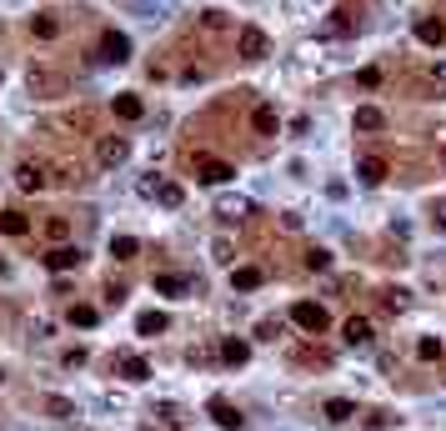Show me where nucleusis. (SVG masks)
I'll return each instance as SVG.
<instances>
[{"label": "nucleus", "instance_id": "obj_22", "mask_svg": "<svg viewBox=\"0 0 446 431\" xmlns=\"http://www.w3.org/2000/svg\"><path fill=\"white\" fill-rule=\"evenodd\" d=\"M165 326H171V321H165L160 311H146V316L136 321V331H141V336H155V331H165Z\"/></svg>", "mask_w": 446, "mask_h": 431}, {"label": "nucleus", "instance_id": "obj_3", "mask_svg": "<svg viewBox=\"0 0 446 431\" xmlns=\"http://www.w3.org/2000/svg\"><path fill=\"white\" fill-rule=\"evenodd\" d=\"M196 181L226 186V181H236V166H226V160H216V155H196Z\"/></svg>", "mask_w": 446, "mask_h": 431}, {"label": "nucleus", "instance_id": "obj_15", "mask_svg": "<svg viewBox=\"0 0 446 431\" xmlns=\"http://www.w3.org/2000/svg\"><path fill=\"white\" fill-rule=\"evenodd\" d=\"M121 376H126V382H146L151 361H146V356H121Z\"/></svg>", "mask_w": 446, "mask_h": 431}, {"label": "nucleus", "instance_id": "obj_28", "mask_svg": "<svg viewBox=\"0 0 446 431\" xmlns=\"http://www.w3.org/2000/svg\"><path fill=\"white\" fill-rule=\"evenodd\" d=\"M30 90H61V76H45V71H30Z\"/></svg>", "mask_w": 446, "mask_h": 431}, {"label": "nucleus", "instance_id": "obj_2", "mask_svg": "<svg viewBox=\"0 0 446 431\" xmlns=\"http://www.w3.org/2000/svg\"><path fill=\"white\" fill-rule=\"evenodd\" d=\"M126 155H131V141L126 136H100L95 141V160L110 171V166H126Z\"/></svg>", "mask_w": 446, "mask_h": 431}, {"label": "nucleus", "instance_id": "obj_26", "mask_svg": "<svg viewBox=\"0 0 446 431\" xmlns=\"http://www.w3.org/2000/svg\"><path fill=\"white\" fill-rule=\"evenodd\" d=\"M30 30H35L40 40H55V35H61V25H55L50 16H35V20H30Z\"/></svg>", "mask_w": 446, "mask_h": 431}, {"label": "nucleus", "instance_id": "obj_18", "mask_svg": "<svg viewBox=\"0 0 446 431\" xmlns=\"http://www.w3.org/2000/svg\"><path fill=\"white\" fill-rule=\"evenodd\" d=\"M386 116L376 111V105H356V131H381Z\"/></svg>", "mask_w": 446, "mask_h": 431}, {"label": "nucleus", "instance_id": "obj_1", "mask_svg": "<svg viewBox=\"0 0 446 431\" xmlns=\"http://www.w3.org/2000/svg\"><path fill=\"white\" fill-rule=\"evenodd\" d=\"M291 321H296L301 331H311V336L331 326V316H326V306H316V301H296V306H291Z\"/></svg>", "mask_w": 446, "mask_h": 431}, {"label": "nucleus", "instance_id": "obj_21", "mask_svg": "<svg viewBox=\"0 0 446 431\" xmlns=\"http://www.w3.org/2000/svg\"><path fill=\"white\" fill-rule=\"evenodd\" d=\"M136 251H141L136 236H116V241H110V256H116V261H136Z\"/></svg>", "mask_w": 446, "mask_h": 431}, {"label": "nucleus", "instance_id": "obj_34", "mask_svg": "<svg viewBox=\"0 0 446 431\" xmlns=\"http://www.w3.org/2000/svg\"><path fill=\"white\" fill-rule=\"evenodd\" d=\"M431 81H436V85H446V66H431Z\"/></svg>", "mask_w": 446, "mask_h": 431}, {"label": "nucleus", "instance_id": "obj_8", "mask_svg": "<svg viewBox=\"0 0 446 431\" xmlns=\"http://www.w3.org/2000/svg\"><path fill=\"white\" fill-rule=\"evenodd\" d=\"M211 416H216V426H226V431H241V411H236L226 396H211Z\"/></svg>", "mask_w": 446, "mask_h": 431}, {"label": "nucleus", "instance_id": "obj_31", "mask_svg": "<svg viewBox=\"0 0 446 431\" xmlns=\"http://www.w3.org/2000/svg\"><path fill=\"white\" fill-rule=\"evenodd\" d=\"M66 231H71V226L61 221V216H55V221H45V236H50V241H66Z\"/></svg>", "mask_w": 446, "mask_h": 431}, {"label": "nucleus", "instance_id": "obj_20", "mask_svg": "<svg viewBox=\"0 0 446 431\" xmlns=\"http://www.w3.org/2000/svg\"><path fill=\"white\" fill-rule=\"evenodd\" d=\"M116 116H121V121H141V116H146V105H141L136 95H116Z\"/></svg>", "mask_w": 446, "mask_h": 431}, {"label": "nucleus", "instance_id": "obj_9", "mask_svg": "<svg viewBox=\"0 0 446 431\" xmlns=\"http://www.w3.org/2000/svg\"><path fill=\"white\" fill-rule=\"evenodd\" d=\"M251 126H256V136H276V131H281L276 105H256V111H251Z\"/></svg>", "mask_w": 446, "mask_h": 431}, {"label": "nucleus", "instance_id": "obj_13", "mask_svg": "<svg viewBox=\"0 0 446 431\" xmlns=\"http://www.w3.org/2000/svg\"><path fill=\"white\" fill-rule=\"evenodd\" d=\"M321 416L341 426V421H351V416H356V401H346V396H331V401L321 406Z\"/></svg>", "mask_w": 446, "mask_h": 431}, {"label": "nucleus", "instance_id": "obj_36", "mask_svg": "<svg viewBox=\"0 0 446 431\" xmlns=\"http://www.w3.org/2000/svg\"><path fill=\"white\" fill-rule=\"evenodd\" d=\"M0 382H6V371H0Z\"/></svg>", "mask_w": 446, "mask_h": 431}, {"label": "nucleus", "instance_id": "obj_27", "mask_svg": "<svg viewBox=\"0 0 446 431\" xmlns=\"http://www.w3.org/2000/svg\"><path fill=\"white\" fill-rule=\"evenodd\" d=\"M221 356H226L231 366H241V361L251 356V346H246V341H226V346H221Z\"/></svg>", "mask_w": 446, "mask_h": 431}, {"label": "nucleus", "instance_id": "obj_24", "mask_svg": "<svg viewBox=\"0 0 446 431\" xmlns=\"http://www.w3.org/2000/svg\"><path fill=\"white\" fill-rule=\"evenodd\" d=\"M306 271H331V251L326 246H311L306 251Z\"/></svg>", "mask_w": 446, "mask_h": 431}, {"label": "nucleus", "instance_id": "obj_5", "mask_svg": "<svg viewBox=\"0 0 446 431\" xmlns=\"http://www.w3.org/2000/svg\"><path fill=\"white\" fill-rule=\"evenodd\" d=\"M100 61H110V66L131 61V40H126L121 30H105V40H100Z\"/></svg>", "mask_w": 446, "mask_h": 431}, {"label": "nucleus", "instance_id": "obj_30", "mask_svg": "<svg viewBox=\"0 0 446 431\" xmlns=\"http://www.w3.org/2000/svg\"><path fill=\"white\" fill-rule=\"evenodd\" d=\"M416 356H421V361H436V356H441V341H436V336H426V341L416 346Z\"/></svg>", "mask_w": 446, "mask_h": 431}, {"label": "nucleus", "instance_id": "obj_25", "mask_svg": "<svg viewBox=\"0 0 446 431\" xmlns=\"http://www.w3.org/2000/svg\"><path fill=\"white\" fill-rule=\"evenodd\" d=\"M95 321H100L95 306H71V326H95Z\"/></svg>", "mask_w": 446, "mask_h": 431}, {"label": "nucleus", "instance_id": "obj_32", "mask_svg": "<svg viewBox=\"0 0 446 431\" xmlns=\"http://www.w3.org/2000/svg\"><path fill=\"white\" fill-rule=\"evenodd\" d=\"M431 226L446 236V201H436V206H431Z\"/></svg>", "mask_w": 446, "mask_h": 431}, {"label": "nucleus", "instance_id": "obj_29", "mask_svg": "<svg viewBox=\"0 0 446 431\" xmlns=\"http://www.w3.org/2000/svg\"><path fill=\"white\" fill-rule=\"evenodd\" d=\"M45 411H50V416H76V406H71L66 396H45Z\"/></svg>", "mask_w": 446, "mask_h": 431}, {"label": "nucleus", "instance_id": "obj_35", "mask_svg": "<svg viewBox=\"0 0 446 431\" xmlns=\"http://www.w3.org/2000/svg\"><path fill=\"white\" fill-rule=\"evenodd\" d=\"M0 271H6V261H0Z\"/></svg>", "mask_w": 446, "mask_h": 431}, {"label": "nucleus", "instance_id": "obj_16", "mask_svg": "<svg viewBox=\"0 0 446 431\" xmlns=\"http://www.w3.org/2000/svg\"><path fill=\"white\" fill-rule=\"evenodd\" d=\"M16 186H20V191H40V186H45V171H40V166H30V160H25V166L16 171Z\"/></svg>", "mask_w": 446, "mask_h": 431}, {"label": "nucleus", "instance_id": "obj_23", "mask_svg": "<svg viewBox=\"0 0 446 431\" xmlns=\"http://www.w3.org/2000/svg\"><path fill=\"white\" fill-rule=\"evenodd\" d=\"M155 291L160 296H181V291H191V281L186 276H155Z\"/></svg>", "mask_w": 446, "mask_h": 431}, {"label": "nucleus", "instance_id": "obj_33", "mask_svg": "<svg viewBox=\"0 0 446 431\" xmlns=\"http://www.w3.org/2000/svg\"><path fill=\"white\" fill-rule=\"evenodd\" d=\"M356 81H361V85H366V90H371V85H381V71H376V66H366V71H361V76H356Z\"/></svg>", "mask_w": 446, "mask_h": 431}, {"label": "nucleus", "instance_id": "obj_10", "mask_svg": "<svg viewBox=\"0 0 446 431\" xmlns=\"http://www.w3.org/2000/svg\"><path fill=\"white\" fill-rule=\"evenodd\" d=\"M45 266H50V271H76V266H81V251H76V246H55V251L45 256Z\"/></svg>", "mask_w": 446, "mask_h": 431}, {"label": "nucleus", "instance_id": "obj_6", "mask_svg": "<svg viewBox=\"0 0 446 431\" xmlns=\"http://www.w3.org/2000/svg\"><path fill=\"white\" fill-rule=\"evenodd\" d=\"M141 191H146V196H155V201H160V206H165V211H176V206H181V201H186V191H181V186H176V181H146V186H141Z\"/></svg>", "mask_w": 446, "mask_h": 431}, {"label": "nucleus", "instance_id": "obj_14", "mask_svg": "<svg viewBox=\"0 0 446 431\" xmlns=\"http://www.w3.org/2000/svg\"><path fill=\"white\" fill-rule=\"evenodd\" d=\"M346 346H371V321L366 316H351L346 321Z\"/></svg>", "mask_w": 446, "mask_h": 431}, {"label": "nucleus", "instance_id": "obj_17", "mask_svg": "<svg viewBox=\"0 0 446 431\" xmlns=\"http://www.w3.org/2000/svg\"><path fill=\"white\" fill-rule=\"evenodd\" d=\"M416 40H421V45H441V40H446V25H441V20H416Z\"/></svg>", "mask_w": 446, "mask_h": 431}, {"label": "nucleus", "instance_id": "obj_12", "mask_svg": "<svg viewBox=\"0 0 446 431\" xmlns=\"http://www.w3.org/2000/svg\"><path fill=\"white\" fill-rule=\"evenodd\" d=\"M261 281H266L261 266H236V271H231V286H236V291H256Z\"/></svg>", "mask_w": 446, "mask_h": 431}, {"label": "nucleus", "instance_id": "obj_19", "mask_svg": "<svg viewBox=\"0 0 446 431\" xmlns=\"http://www.w3.org/2000/svg\"><path fill=\"white\" fill-rule=\"evenodd\" d=\"M0 231H6V236H25V231H30V221H25L20 211H0Z\"/></svg>", "mask_w": 446, "mask_h": 431}, {"label": "nucleus", "instance_id": "obj_4", "mask_svg": "<svg viewBox=\"0 0 446 431\" xmlns=\"http://www.w3.org/2000/svg\"><path fill=\"white\" fill-rule=\"evenodd\" d=\"M236 50L246 61H261L266 50H271V40H266V30H256V25H241V35H236Z\"/></svg>", "mask_w": 446, "mask_h": 431}, {"label": "nucleus", "instance_id": "obj_11", "mask_svg": "<svg viewBox=\"0 0 446 431\" xmlns=\"http://www.w3.org/2000/svg\"><path fill=\"white\" fill-rule=\"evenodd\" d=\"M216 216H221V221H241V216H251V201L246 196H221Z\"/></svg>", "mask_w": 446, "mask_h": 431}, {"label": "nucleus", "instance_id": "obj_7", "mask_svg": "<svg viewBox=\"0 0 446 431\" xmlns=\"http://www.w3.org/2000/svg\"><path fill=\"white\" fill-rule=\"evenodd\" d=\"M356 181H361V186H381V181H386V160H381V155H361V160H356Z\"/></svg>", "mask_w": 446, "mask_h": 431}]
</instances>
